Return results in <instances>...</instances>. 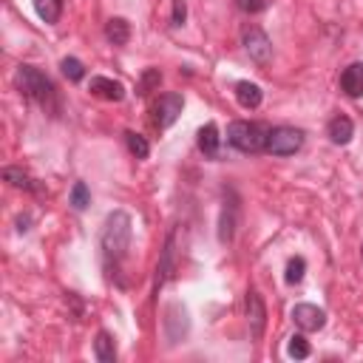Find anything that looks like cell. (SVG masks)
<instances>
[{
  "label": "cell",
  "mask_w": 363,
  "mask_h": 363,
  "mask_svg": "<svg viewBox=\"0 0 363 363\" xmlns=\"http://www.w3.org/2000/svg\"><path fill=\"white\" fill-rule=\"evenodd\" d=\"M130 235H133V221L125 210H113L108 213L102 233H99V250H102V264L108 278H116L122 261L128 258L130 250Z\"/></svg>",
  "instance_id": "6da1fadb"
},
{
  "label": "cell",
  "mask_w": 363,
  "mask_h": 363,
  "mask_svg": "<svg viewBox=\"0 0 363 363\" xmlns=\"http://www.w3.org/2000/svg\"><path fill=\"white\" fill-rule=\"evenodd\" d=\"M14 82L20 88V94L31 102H37L45 113L57 116L60 113V99H57V88L54 82L34 65H17V74H14Z\"/></svg>",
  "instance_id": "7a4b0ae2"
},
{
  "label": "cell",
  "mask_w": 363,
  "mask_h": 363,
  "mask_svg": "<svg viewBox=\"0 0 363 363\" xmlns=\"http://www.w3.org/2000/svg\"><path fill=\"white\" fill-rule=\"evenodd\" d=\"M267 133H269V128H264L261 122L235 119L227 128V142L241 153H258L267 147Z\"/></svg>",
  "instance_id": "3957f363"
},
{
  "label": "cell",
  "mask_w": 363,
  "mask_h": 363,
  "mask_svg": "<svg viewBox=\"0 0 363 363\" xmlns=\"http://www.w3.org/2000/svg\"><path fill=\"white\" fill-rule=\"evenodd\" d=\"M301 145H303V130L289 128V125H278V128H269L264 150L272 156H292L295 150H301Z\"/></svg>",
  "instance_id": "277c9868"
},
{
  "label": "cell",
  "mask_w": 363,
  "mask_h": 363,
  "mask_svg": "<svg viewBox=\"0 0 363 363\" xmlns=\"http://www.w3.org/2000/svg\"><path fill=\"white\" fill-rule=\"evenodd\" d=\"M241 43H244V51L250 54V60H255L258 65H267V62H269V57H272V43H269V37H267L258 26L244 28Z\"/></svg>",
  "instance_id": "5b68a950"
},
{
  "label": "cell",
  "mask_w": 363,
  "mask_h": 363,
  "mask_svg": "<svg viewBox=\"0 0 363 363\" xmlns=\"http://www.w3.org/2000/svg\"><path fill=\"white\" fill-rule=\"evenodd\" d=\"M182 108H184L182 94H162V96L153 102V125H156V128H170V125L179 119Z\"/></svg>",
  "instance_id": "8992f818"
},
{
  "label": "cell",
  "mask_w": 363,
  "mask_h": 363,
  "mask_svg": "<svg viewBox=\"0 0 363 363\" xmlns=\"http://www.w3.org/2000/svg\"><path fill=\"white\" fill-rule=\"evenodd\" d=\"M292 320L301 332H318V329L326 326V312L315 303H298L292 309Z\"/></svg>",
  "instance_id": "52a82bcc"
},
{
  "label": "cell",
  "mask_w": 363,
  "mask_h": 363,
  "mask_svg": "<svg viewBox=\"0 0 363 363\" xmlns=\"http://www.w3.org/2000/svg\"><path fill=\"white\" fill-rule=\"evenodd\" d=\"M88 91L99 99H108V102H122L125 99V85L111 79V77H91Z\"/></svg>",
  "instance_id": "ba28073f"
},
{
  "label": "cell",
  "mask_w": 363,
  "mask_h": 363,
  "mask_svg": "<svg viewBox=\"0 0 363 363\" xmlns=\"http://www.w3.org/2000/svg\"><path fill=\"white\" fill-rule=\"evenodd\" d=\"M247 318H250V329H252V337L258 340L264 335V326H267V309H264V301L255 289L247 292Z\"/></svg>",
  "instance_id": "9c48e42d"
},
{
  "label": "cell",
  "mask_w": 363,
  "mask_h": 363,
  "mask_svg": "<svg viewBox=\"0 0 363 363\" xmlns=\"http://www.w3.org/2000/svg\"><path fill=\"white\" fill-rule=\"evenodd\" d=\"M235 224H238V201L230 199V201H224L221 218H218V238H221V244H230V241H233Z\"/></svg>",
  "instance_id": "30bf717a"
},
{
  "label": "cell",
  "mask_w": 363,
  "mask_h": 363,
  "mask_svg": "<svg viewBox=\"0 0 363 363\" xmlns=\"http://www.w3.org/2000/svg\"><path fill=\"white\" fill-rule=\"evenodd\" d=\"M326 133H329V139H332L335 145H349V142H352V136H354V125H352V119H349V116L337 113V116H332V119H329Z\"/></svg>",
  "instance_id": "8fae6325"
},
{
  "label": "cell",
  "mask_w": 363,
  "mask_h": 363,
  "mask_svg": "<svg viewBox=\"0 0 363 363\" xmlns=\"http://www.w3.org/2000/svg\"><path fill=\"white\" fill-rule=\"evenodd\" d=\"M199 150H201L207 159H218V150H221V136H218L216 122H207V125L199 130Z\"/></svg>",
  "instance_id": "7c38bea8"
},
{
  "label": "cell",
  "mask_w": 363,
  "mask_h": 363,
  "mask_svg": "<svg viewBox=\"0 0 363 363\" xmlns=\"http://www.w3.org/2000/svg\"><path fill=\"white\" fill-rule=\"evenodd\" d=\"M235 99H238V105H241V108L252 111V108H258V105H261V99H264V91H261L255 82H250V79H241V82H235Z\"/></svg>",
  "instance_id": "4fadbf2b"
},
{
  "label": "cell",
  "mask_w": 363,
  "mask_h": 363,
  "mask_svg": "<svg viewBox=\"0 0 363 363\" xmlns=\"http://www.w3.org/2000/svg\"><path fill=\"white\" fill-rule=\"evenodd\" d=\"M340 88L349 96H363V62H352L340 74Z\"/></svg>",
  "instance_id": "5bb4252c"
},
{
  "label": "cell",
  "mask_w": 363,
  "mask_h": 363,
  "mask_svg": "<svg viewBox=\"0 0 363 363\" xmlns=\"http://www.w3.org/2000/svg\"><path fill=\"white\" fill-rule=\"evenodd\" d=\"M105 37H108V43H113V45H125V43L130 40V23H128L125 17H111V20L105 23Z\"/></svg>",
  "instance_id": "9a60e30c"
},
{
  "label": "cell",
  "mask_w": 363,
  "mask_h": 363,
  "mask_svg": "<svg viewBox=\"0 0 363 363\" xmlns=\"http://www.w3.org/2000/svg\"><path fill=\"white\" fill-rule=\"evenodd\" d=\"M3 179L11 184V187H17V190H28V193H40V184L23 170V167H3Z\"/></svg>",
  "instance_id": "2e32d148"
},
{
  "label": "cell",
  "mask_w": 363,
  "mask_h": 363,
  "mask_svg": "<svg viewBox=\"0 0 363 363\" xmlns=\"http://www.w3.org/2000/svg\"><path fill=\"white\" fill-rule=\"evenodd\" d=\"M94 354H96V360H99V363H113V360H116V343H113V337H111L105 329H102V332H96Z\"/></svg>",
  "instance_id": "e0dca14e"
},
{
  "label": "cell",
  "mask_w": 363,
  "mask_h": 363,
  "mask_svg": "<svg viewBox=\"0 0 363 363\" xmlns=\"http://www.w3.org/2000/svg\"><path fill=\"white\" fill-rule=\"evenodd\" d=\"M34 11H37V17L43 23L54 26L60 20V14H62V0H34Z\"/></svg>",
  "instance_id": "ac0fdd59"
},
{
  "label": "cell",
  "mask_w": 363,
  "mask_h": 363,
  "mask_svg": "<svg viewBox=\"0 0 363 363\" xmlns=\"http://www.w3.org/2000/svg\"><path fill=\"white\" fill-rule=\"evenodd\" d=\"M170 275H173V233H170V238H167V244H164V252H162V261H159V267H156V289H159Z\"/></svg>",
  "instance_id": "d6986e66"
},
{
  "label": "cell",
  "mask_w": 363,
  "mask_h": 363,
  "mask_svg": "<svg viewBox=\"0 0 363 363\" xmlns=\"http://www.w3.org/2000/svg\"><path fill=\"white\" fill-rule=\"evenodd\" d=\"M125 145H128V150H130L136 159H147V153H150L147 139L139 136V133H133V130H125Z\"/></svg>",
  "instance_id": "ffe728a7"
},
{
  "label": "cell",
  "mask_w": 363,
  "mask_h": 363,
  "mask_svg": "<svg viewBox=\"0 0 363 363\" xmlns=\"http://www.w3.org/2000/svg\"><path fill=\"white\" fill-rule=\"evenodd\" d=\"M68 201H71L74 210H85V207L91 204V190H88V184H85V182H74V187H71V193H68Z\"/></svg>",
  "instance_id": "44dd1931"
},
{
  "label": "cell",
  "mask_w": 363,
  "mask_h": 363,
  "mask_svg": "<svg viewBox=\"0 0 363 363\" xmlns=\"http://www.w3.org/2000/svg\"><path fill=\"white\" fill-rule=\"evenodd\" d=\"M303 275H306V261L301 258V255H292L289 261H286V284H301L303 281Z\"/></svg>",
  "instance_id": "7402d4cb"
},
{
  "label": "cell",
  "mask_w": 363,
  "mask_h": 363,
  "mask_svg": "<svg viewBox=\"0 0 363 363\" xmlns=\"http://www.w3.org/2000/svg\"><path fill=\"white\" fill-rule=\"evenodd\" d=\"M60 68H62V74H65L71 82H79V79L85 77V65H82L77 57H65V60L60 62Z\"/></svg>",
  "instance_id": "603a6c76"
},
{
  "label": "cell",
  "mask_w": 363,
  "mask_h": 363,
  "mask_svg": "<svg viewBox=\"0 0 363 363\" xmlns=\"http://www.w3.org/2000/svg\"><path fill=\"white\" fill-rule=\"evenodd\" d=\"M286 352H289V357H295V360H303V357H309V340L303 337V335H292L289 337V346H286Z\"/></svg>",
  "instance_id": "cb8c5ba5"
},
{
  "label": "cell",
  "mask_w": 363,
  "mask_h": 363,
  "mask_svg": "<svg viewBox=\"0 0 363 363\" xmlns=\"http://www.w3.org/2000/svg\"><path fill=\"white\" fill-rule=\"evenodd\" d=\"M159 82H162V71L159 68H145L142 71V82H139V94L142 96L150 94L153 88H159Z\"/></svg>",
  "instance_id": "d4e9b609"
},
{
  "label": "cell",
  "mask_w": 363,
  "mask_h": 363,
  "mask_svg": "<svg viewBox=\"0 0 363 363\" xmlns=\"http://www.w3.org/2000/svg\"><path fill=\"white\" fill-rule=\"evenodd\" d=\"M235 6H238V11H244V14H258V11L267 9V0H235Z\"/></svg>",
  "instance_id": "484cf974"
},
{
  "label": "cell",
  "mask_w": 363,
  "mask_h": 363,
  "mask_svg": "<svg viewBox=\"0 0 363 363\" xmlns=\"http://www.w3.org/2000/svg\"><path fill=\"white\" fill-rule=\"evenodd\" d=\"M184 17H187V3L184 0H173V17H170V23L173 26H184Z\"/></svg>",
  "instance_id": "4316f807"
},
{
  "label": "cell",
  "mask_w": 363,
  "mask_h": 363,
  "mask_svg": "<svg viewBox=\"0 0 363 363\" xmlns=\"http://www.w3.org/2000/svg\"><path fill=\"white\" fill-rule=\"evenodd\" d=\"M360 258H363V247H360Z\"/></svg>",
  "instance_id": "83f0119b"
}]
</instances>
